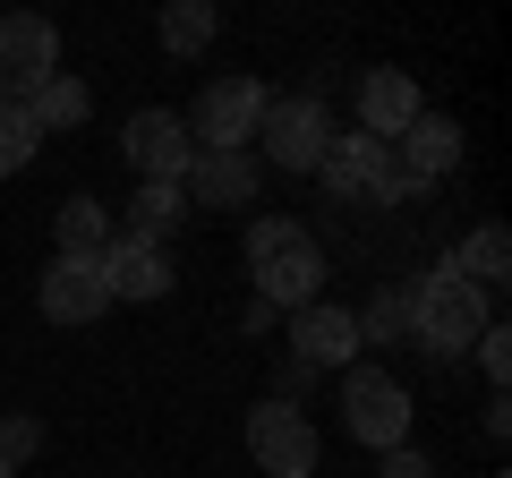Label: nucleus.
Wrapping results in <instances>:
<instances>
[{"instance_id": "1a4fd4ad", "label": "nucleus", "mask_w": 512, "mask_h": 478, "mask_svg": "<svg viewBox=\"0 0 512 478\" xmlns=\"http://www.w3.org/2000/svg\"><path fill=\"white\" fill-rule=\"evenodd\" d=\"M120 154H128V171H137V180H188V154H197V137H188L180 111L146 103V111H128Z\"/></svg>"}, {"instance_id": "4468645a", "label": "nucleus", "mask_w": 512, "mask_h": 478, "mask_svg": "<svg viewBox=\"0 0 512 478\" xmlns=\"http://www.w3.org/2000/svg\"><path fill=\"white\" fill-rule=\"evenodd\" d=\"M43 316L52 325H94V316L111 308V291H103V265L94 257H52V274H43Z\"/></svg>"}, {"instance_id": "0eeeda50", "label": "nucleus", "mask_w": 512, "mask_h": 478, "mask_svg": "<svg viewBox=\"0 0 512 478\" xmlns=\"http://www.w3.org/2000/svg\"><path fill=\"white\" fill-rule=\"evenodd\" d=\"M60 77V26L43 9H9L0 18V103H26Z\"/></svg>"}, {"instance_id": "f3484780", "label": "nucleus", "mask_w": 512, "mask_h": 478, "mask_svg": "<svg viewBox=\"0 0 512 478\" xmlns=\"http://www.w3.org/2000/svg\"><path fill=\"white\" fill-rule=\"evenodd\" d=\"M180 222H188V188H180V180H137V197L120 205V222H111V231L171 248V231H180Z\"/></svg>"}, {"instance_id": "f8f14e48", "label": "nucleus", "mask_w": 512, "mask_h": 478, "mask_svg": "<svg viewBox=\"0 0 512 478\" xmlns=\"http://www.w3.org/2000/svg\"><path fill=\"white\" fill-rule=\"evenodd\" d=\"M94 265H103V291H111V299H163V291H171V248H154V239L111 231V248H103Z\"/></svg>"}, {"instance_id": "9b49d317", "label": "nucleus", "mask_w": 512, "mask_h": 478, "mask_svg": "<svg viewBox=\"0 0 512 478\" xmlns=\"http://www.w3.org/2000/svg\"><path fill=\"white\" fill-rule=\"evenodd\" d=\"M419 111H427V94H419V77H410V69H367L359 77V137L393 146Z\"/></svg>"}, {"instance_id": "5701e85b", "label": "nucleus", "mask_w": 512, "mask_h": 478, "mask_svg": "<svg viewBox=\"0 0 512 478\" xmlns=\"http://www.w3.org/2000/svg\"><path fill=\"white\" fill-rule=\"evenodd\" d=\"M43 444H52V427H43V419H0V461H9V470H26Z\"/></svg>"}, {"instance_id": "f03ea898", "label": "nucleus", "mask_w": 512, "mask_h": 478, "mask_svg": "<svg viewBox=\"0 0 512 478\" xmlns=\"http://www.w3.org/2000/svg\"><path fill=\"white\" fill-rule=\"evenodd\" d=\"M402 299H410V342H419L427 359H461V350L495 325V308L470 291V282H453L444 265H436V274H419Z\"/></svg>"}, {"instance_id": "6e6552de", "label": "nucleus", "mask_w": 512, "mask_h": 478, "mask_svg": "<svg viewBox=\"0 0 512 478\" xmlns=\"http://www.w3.org/2000/svg\"><path fill=\"white\" fill-rule=\"evenodd\" d=\"M248 453H256V470L265 478H316V427H308V410L299 402H256L248 410Z\"/></svg>"}, {"instance_id": "cd10ccee", "label": "nucleus", "mask_w": 512, "mask_h": 478, "mask_svg": "<svg viewBox=\"0 0 512 478\" xmlns=\"http://www.w3.org/2000/svg\"><path fill=\"white\" fill-rule=\"evenodd\" d=\"M0 419H9V410H0Z\"/></svg>"}, {"instance_id": "7ed1b4c3", "label": "nucleus", "mask_w": 512, "mask_h": 478, "mask_svg": "<svg viewBox=\"0 0 512 478\" xmlns=\"http://www.w3.org/2000/svg\"><path fill=\"white\" fill-rule=\"evenodd\" d=\"M316 171H325V188L342 205H410V197H427V188L393 163V146H376V137H359V129H333V146H325Z\"/></svg>"}, {"instance_id": "4be33fe9", "label": "nucleus", "mask_w": 512, "mask_h": 478, "mask_svg": "<svg viewBox=\"0 0 512 478\" xmlns=\"http://www.w3.org/2000/svg\"><path fill=\"white\" fill-rule=\"evenodd\" d=\"M35 146H43V129L26 120V103H0V180H18L35 163Z\"/></svg>"}, {"instance_id": "aec40b11", "label": "nucleus", "mask_w": 512, "mask_h": 478, "mask_svg": "<svg viewBox=\"0 0 512 478\" xmlns=\"http://www.w3.org/2000/svg\"><path fill=\"white\" fill-rule=\"evenodd\" d=\"M111 248V214L94 197H69L60 205V231H52V257H103Z\"/></svg>"}, {"instance_id": "dca6fc26", "label": "nucleus", "mask_w": 512, "mask_h": 478, "mask_svg": "<svg viewBox=\"0 0 512 478\" xmlns=\"http://www.w3.org/2000/svg\"><path fill=\"white\" fill-rule=\"evenodd\" d=\"M188 205H214V214H231V205H256V163L248 154H188Z\"/></svg>"}, {"instance_id": "bb28decb", "label": "nucleus", "mask_w": 512, "mask_h": 478, "mask_svg": "<svg viewBox=\"0 0 512 478\" xmlns=\"http://www.w3.org/2000/svg\"><path fill=\"white\" fill-rule=\"evenodd\" d=\"M0 478H18V470H9V461H0Z\"/></svg>"}, {"instance_id": "9d476101", "label": "nucleus", "mask_w": 512, "mask_h": 478, "mask_svg": "<svg viewBox=\"0 0 512 478\" xmlns=\"http://www.w3.org/2000/svg\"><path fill=\"white\" fill-rule=\"evenodd\" d=\"M291 359H299L308 376H325V368H359V325H350V308L308 299V308L291 316Z\"/></svg>"}, {"instance_id": "423d86ee", "label": "nucleus", "mask_w": 512, "mask_h": 478, "mask_svg": "<svg viewBox=\"0 0 512 478\" xmlns=\"http://www.w3.org/2000/svg\"><path fill=\"white\" fill-rule=\"evenodd\" d=\"M265 77H214V86L197 94V111H188V137H197V154H248L256 120H265Z\"/></svg>"}, {"instance_id": "f257e3e1", "label": "nucleus", "mask_w": 512, "mask_h": 478, "mask_svg": "<svg viewBox=\"0 0 512 478\" xmlns=\"http://www.w3.org/2000/svg\"><path fill=\"white\" fill-rule=\"evenodd\" d=\"M239 248H248L256 299H265L274 316H299L308 299H325V248L308 239V222H291V214H256Z\"/></svg>"}, {"instance_id": "6ab92c4d", "label": "nucleus", "mask_w": 512, "mask_h": 478, "mask_svg": "<svg viewBox=\"0 0 512 478\" xmlns=\"http://www.w3.org/2000/svg\"><path fill=\"white\" fill-rule=\"evenodd\" d=\"M154 35H163V52H171V60H197L205 43L222 35V9H214V0H171Z\"/></svg>"}, {"instance_id": "a878e982", "label": "nucleus", "mask_w": 512, "mask_h": 478, "mask_svg": "<svg viewBox=\"0 0 512 478\" xmlns=\"http://www.w3.org/2000/svg\"><path fill=\"white\" fill-rule=\"evenodd\" d=\"M487 436H495V444L512 436V402H504V393H487Z\"/></svg>"}, {"instance_id": "ddd939ff", "label": "nucleus", "mask_w": 512, "mask_h": 478, "mask_svg": "<svg viewBox=\"0 0 512 478\" xmlns=\"http://www.w3.org/2000/svg\"><path fill=\"white\" fill-rule=\"evenodd\" d=\"M393 163H402L419 188H436L444 171H461V120L453 111H419V120L393 137Z\"/></svg>"}, {"instance_id": "20e7f679", "label": "nucleus", "mask_w": 512, "mask_h": 478, "mask_svg": "<svg viewBox=\"0 0 512 478\" xmlns=\"http://www.w3.org/2000/svg\"><path fill=\"white\" fill-rule=\"evenodd\" d=\"M342 427L350 444H367V453H393V444H410V385L393 368H342Z\"/></svg>"}, {"instance_id": "b1692460", "label": "nucleus", "mask_w": 512, "mask_h": 478, "mask_svg": "<svg viewBox=\"0 0 512 478\" xmlns=\"http://www.w3.org/2000/svg\"><path fill=\"white\" fill-rule=\"evenodd\" d=\"M470 359H478V368H487V385L504 393V376H512V333H504V316H495V325H487V333H478V342H470Z\"/></svg>"}, {"instance_id": "39448f33", "label": "nucleus", "mask_w": 512, "mask_h": 478, "mask_svg": "<svg viewBox=\"0 0 512 478\" xmlns=\"http://www.w3.org/2000/svg\"><path fill=\"white\" fill-rule=\"evenodd\" d=\"M256 137H265V163L274 171H316L325 146H333V103L316 86L308 94H274L265 120H256Z\"/></svg>"}, {"instance_id": "393cba45", "label": "nucleus", "mask_w": 512, "mask_h": 478, "mask_svg": "<svg viewBox=\"0 0 512 478\" xmlns=\"http://www.w3.org/2000/svg\"><path fill=\"white\" fill-rule=\"evenodd\" d=\"M376 478H436V461L419 444H393V453H376Z\"/></svg>"}, {"instance_id": "412c9836", "label": "nucleus", "mask_w": 512, "mask_h": 478, "mask_svg": "<svg viewBox=\"0 0 512 478\" xmlns=\"http://www.w3.org/2000/svg\"><path fill=\"white\" fill-rule=\"evenodd\" d=\"M350 325H359V350H367V342H410V299L384 282L367 308H350Z\"/></svg>"}, {"instance_id": "a211bd4d", "label": "nucleus", "mask_w": 512, "mask_h": 478, "mask_svg": "<svg viewBox=\"0 0 512 478\" xmlns=\"http://www.w3.org/2000/svg\"><path fill=\"white\" fill-rule=\"evenodd\" d=\"M26 120H35L43 137H52V129H86V120H94V94H86V77H69V69H60L43 94H26Z\"/></svg>"}, {"instance_id": "2eb2a0df", "label": "nucleus", "mask_w": 512, "mask_h": 478, "mask_svg": "<svg viewBox=\"0 0 512 478\" xmlns=\"http://www.w3.org/2000/svg\"><path fill=\"white\" fill-rule=\"evenodd\" d=\"M444 274L470 282V291L495 308V299H504V282H512V231H504V222H478V231L461 239L453 257H444Z\"/></svg>"}]
</instances>
